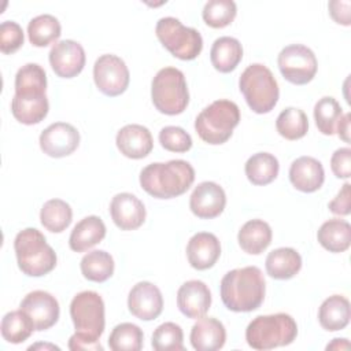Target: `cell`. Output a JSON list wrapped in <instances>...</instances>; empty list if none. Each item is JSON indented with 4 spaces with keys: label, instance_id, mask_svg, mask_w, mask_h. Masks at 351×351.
Here are the masks:
<instances>
[{
    "label": "cell",
    "instance_id": "obj_13",
    "mask_svg": "<svg viewBox=\"0 0 351 351\" xmlns=\"http://www.w3.org/2000/svg\"><path fill=\"white\" fill-rule=\"evenodd\" d=\"M40 148L51 158H63L73 154L80 144L78 130L67 122H55L40 134Z\"/></svg>",
    "mask_w": 351,
    "mask_h": 351
},
{
    "label": "cell",
    "instance_id": "obj_11",
    "mask_svg": "<svg viewBox=\"0 0 351 351\" xmlns=\"http://www.w3.org/2000/svg\"><path fill=\"white\" fill-rule=\"evenodd\" d=\"M93 80L103 95L114 97L126 90L130 74L123 59L112 53H106L99 56L95 62Z\"/></svg>",
    "mask_w": 351,
    "mask_h": 351
},
{
    "label": "cell",
    "instance_id": "obj_40",
    "mask_svg": "<svg viewBox=\"0 0 351 351\" xmlns=\"http://www.w3.org/2000/svg\"><path fill=\"white\" fill-rule=\"evenodd\" d=\"M151 344L155 351H182L184 333L181 326L174 322L159 325L152 333Z\"/></svg>",
    "mask_w": 351,
    "mask_h": 351
},
{
    "label": "cell",
    "instance_id": "obj_15",
    "mask_svg": "<svg viewBox=\"0 0 351 351\" xmlns=\"http://www.w3.org/2000/svg\"><path fill=\"white\" fill-rule=\"evenodd\" d=\"M49 64L58 77L73 78L85 66V51L74 40L58 41L49 51Z\"/></svg>",
    "mask_w": 351,
    "mask_h": 351
},
{
    "label": "cell",
    "instance_id": "obj_30",
    "mask_svg": "<svg viewBox=\"0 0 351 351\" xmlns=\"http://www.w3.org/2000/svg\"><path fill=\"white\" fill-rule=\"evenodd\" d=\"M280 165L274 155L269 152H258L248 158L244 166L248 181L254 185H267L278 176Z\"/></svg>",
    "mask_w": 351,
    "mask_h": 351
},
{
    "label": "cell",
    "instance_id": "obj_14",
    "mask_svg": "<svg viewBox=\"0 0 351 351\" xmlns=\"http://www.w3.org/2000/svg\"><path fill=\"white\" fill-rule=\"evenodd\" d=\"M129 311L141 321L158 318L163 310V296L160 289L149 281H140L129 292Z\"/></svg>",
    "mask_w": 351,
    "mask_h": 351
},
{
    "label": "cell",
    "instance_id": "obj_24",
    "mask_svg": "<svg viewBox=\"0 0 351 351\" xmlns=\"http://www.w3.org/2000/svg\"><path fill=\"white\" fill-rule=\"evenodd\" d=\"M106 237V225L101 218L96 215H89L82 218L73 228L69 245L75 252H84L99 244Z\"/></svg>",
    "mask_w": 351,
    "mask_h": 351
},
{
    "label": "cell",
    "instance_id": "obj_19",
    "mask_svg": "<svg viewBox=\"0 0 351 351\" xmlns=\"http://www.w3.org/2000/svg\"><path fill=\"white\" fill-rule=\"evenodd\" d=\"M115 143L121 154L130 159H143L154 148L151 132L145 126L137 123H130L121 128L117 133Z\"/></svg>",
    "mask_w": 351,
    "mask_h": 351
},
{
    "label": "cell",
    "instance_id": "obj_25",
    "mask_svg": "<svg viewBox=\"0 0 351 351\" xmlns=\"http://www.w3.org/2000/svg\"><path fill=\"white\" fill-rule=\"evenodd\" d=\"M351 317L350 302L343 295H332L326 298L318 310L319 325L329 332L344 329Z\"/></svg>",
    "mask_w": 351,
    "mask_h": 351
},
{
    "label": "cell",
    "instance_id": "obj_46",
    "mask_svg": "<svg viewBox=\"0 0 351 351\" xmlns=\"http://www.w3.org/2000/svg\"><path fill=\"white\" fill-rule=\"evenodd\" d=\"M69 348L73 351H80V350H92V351H103V347L99 341L92 340L89 337L81 336L78 333H74L70 339H69Z\"/></svg>",
    "mask_w": 351,
    "mask_h": 351
},
{
    "label": "cell",
    "instance_id": "obj_3",
    "mask_svg": "<svg viewBox=\"0 0 351 351\" xmlns=\"http://www.w3.org/2000/svg\"><path fill=\"white\" fill-rule=\"evenodd\" d=\"M14 250L19 270L29 277H41L56 266V254L45 236L36 228L21 230L14 240Z\"/></svg>",
    "mask_w": 351,
    "mask_h": 351
},
{
    "label": "cell",
    "instance_id": "obj_34",
    "mask_svg": "<svg viewBox=\"0 0 351 351\" xmlns=\"http://www.w3.org/2000/svg\"><path fill=\"white\" fill-rule=\"evenodd\" d=\"M73 219V210L69 203H66L62 199H51L44 203L40 211V221L41 225L52 232V233H60L69 225Z\"/></svg>",
    "mask_w": 351,
    "mask_h": 351
},
{
    "label": "cell",
    "instance_id": "obj_10",
    "mask_svg": "<svg viewBox=\"0 0 351 351\" xmlns=\"http://www.w3.org/2000/svg\"><path fill=\"white\" fill-rule=\"evenodd\" d=\"M277 64L282 77L295 85L308 84L318 69L314 52L302 44H291L282 48L278 53Z\"/></svg>",
    "mask_w": 351,
    "mask_h": 351
},
{
    "label": "cell",
    "instance_id": "obj_17",
    "mask_svg": "<svg viewBox=\"0 0 351 351\" xmlns=\"http://www.w3.org/2000/svg\"><path fill=\"white\" fill-rule=\"evenodd\" d=\"M110 214L121 230H134L145 221L144 203L129 192L117 193L110 203Z\"/></svg>",
    "mask_w": 351,
    "mask_h": 351
},
{
    "label": "cell",
    "instance_id": "obj_43",
    "mask_svg": "<svg viewBox=\"0 0 351 351\" xmlns=\"http://www.w3.org/2000/svg\"><path fill=\"white\" fill-rule=\"evenodd\" d=\"M330 169L337 178H350L351 176V148L343 147L333 152L330 158Z\"/></svg>",
    "mask_w": 351,
    "mask_h": 351
},
{
    "label": "cell",
    "instance_id": "obj_33",
    "mask_svg": "<svg viewBox=\"0 0 351 351\" xmlns=\"http://www.w3.org/2000/svg\"><path fill=\"white\" fill-rule=\"evenodd\" d=\"M62 34V27L58 21L51 14H43L34 16L27 25L29 41L34 47H47L56 41Z\"/></svg>",
    "mask_w": 351,
    "mask_h": 351
},
{
    "label": "cell",
    "instance_id": "obj_18",
    "mask_svg": "<svg viewBox=\"0 0 351 351\" xmlns=\"http://www.w3.org/2000/svg\"><path fill=\"white\" fill-rule=\"evenodd\" d=\"M177 306L188 318H202L211 306V292L200 280L184 282L177 292Z\"/></svg>",
    "mask_w": 351,
    "mask_h": 351
},
{
    "label": "cell",
    "instance_id": "obj_8",
    "mask_svg": "<svg viewBox=\"0 0 351 351\" xmlns=\"http://www.w3.org/2000/svg\"><path fill=\"white\" fill-rule=\"evenodd\" d=\"M155 33L162 45L181 60H192L202 52L203 38L200 33L193 27L184 26L174 16L160 18L156 22Z\"/></svg>",
    "mask_w": 351,
    "mask_h": 351
},
{
    "label": "cell",
    "instance_id": "obj_49",
    "mask_svg": "<svg viewBox=\"0 0 351 351\" xmlns=\"http://www.w3.org/2000/svg\"><path fill=\"white\" fill-rule=\"evenodd\" d=\"M37 348H49V350H59L58 346H53V344H43V343H38V344H33L29 347V350H37Z\"/></svg>",
    "mask_w": 351,
    "mask_h": 351
},
{
    "label": "cell",
    "instance_id": "obj_44",
    "mask_svg": "<svg viewBox=\"0 0 351 351\" xmlns=\"http://www.w3.org/2000/svg\"><path fill=\"white\" fill-rule=\"evenodd\" d=\"M350 188H351L350 182H346L341 186V189L339 191V193L336 195V197L329 202L328 207L333 214H336V215H348L351 213Z\"/></svg>",
    "mask_w": 351,
    "mask_h": 351
},
{
    "label": "cell",
    "instance_id": "obj_12",
    "mask_svg": "<svg viewBox=\"0 0 351 351\" xmlns=\"http://www.w3.org/2000/svg\"><path fill=\"white\" fill-rule=\"evenodd\" d=\"M19 308L30 317L36 330L49 329L58 322L60 314L56 298L49 292L40 289L29 292L22 299Z\"/></svg>",
    "mask_w": 351,
    "mask_h": 351
},
{
    "label": "cell",
    "instance_id": "obj_41",
    "mask_svg": "<svg viewBox=\"0 0 351 351\" xmlns=\"http://www.w3.org/2000/svg\"><path fill=\"white\" fill-rule=\"evenodd\" d=\"M159 143L171 152H186L192 148V137L180 126H165L159 132Z\"/></svg>",
    "mask_w": 351,
    "mask_h": 351
},
{
    "label": "cell",
    "instance_id": "obj_38",
    "mask_svg": "<svg viewBox=\"0 0 351 351\" xmlns=\"http://www.w3.org/2000/svg\"><path fill=\"white\" fill-rule=\"evenodd\" d=\"M143 330L137 325L122 322L110 333L108 346L112 351H140L143 348Z\"/></svg>",
    "mask_w": 351,
    "mask_h": 351
},
{
    "label": "cell",
    "instance_id": "obj_32",
    "mask_svg": "<svg viewBox=\"0 0 351 351\" xmlns=\"http://www.w3.org/2000/svg\"><path fill=\"white\" fill-rule=\"evenodd\" d=\"M0 329L3 339L12 344L23 343L36 330L30 317L21 308L7 313L1 319Z\"/></svg>",
    "mask_w": 351,
    "mask_h": 351
},
{
    "label": "cell",
    "instance_id": "obj_6",
    "mask_svg": "<svg viewBox=\"0 0 351 351\" xmlns=\"http://www.w3.org/2000/svg\"><path fill=\"white\" fill-rule=\"evenodd\" d=\"M239 88L248 107L256 114L270 112L278 101V84L265 64H250L240 75Z\"/></svg>",
    "mask_w": 351,
    "mask_h": 351
},
{
    "label": "cell",
    "instance_id": "obj_29",
    "mask_svg": "<svg viewBox=\"0 0 351 351\" xmlns=\"http://www.w3.org/2000/svg\"><path fill=\"white\" fill-rule=\"evenodd\" d=\"M317 239L329 252H344L351 244V226L340 218L328 219L318 229Z\"/></svg>",
    "mask_w": 351,
    "mask_h": 351
},
{
    "label": "cell",
    "instance_id": "obj_21",
    "mask_svg": "<svg viewBox=\"0 0 351 351\" xmlns=\"http://www.w3.org/2000/svg\"><path fill=\"white\" fill-rule=\"evenodd\" d=\"M289 181L300 192H315L325 181L324 166L313 156H300L289 167Z\"/></svg>",
    "mask_w": 351,
    "mask_h": 351
},
{
    "label": "cell",
    "instance_id": "obj_42",
    "mask_svg": "<svg viewBox=\"0 0 351 351\" xmlns=\"http://www.w3.org/2000/svg\"><path fill=\"white\" fill-rule=\"evenodd\" d=\"M23 30L14 21H4L0 25V51L3 53H14L23 45Z\"/></svg>",
    "mask_w": 351,
    "mask_h": 351
},
{
    "label": "cell",
    "instance_id": "obj_28",
    "mask_svg": "<svg viewBox=\"0 0 351 351\" xmlns=\"http://www.w3.org/2000/svg\"><path fill=\"white\" fill-rule=\"evenodd\" d=\"M210 59L215 70L219 73H230L243 59V47L234 37H219L213 43Z\"/></svg>",
    "mask_w": 351,
    "mask_h": 351
},
{
    "label": "cell",
    "instance_id": "obj_39",
    "mask_svg": "<svg viewBox=\"0 0 351 351\" xmlns=\"http://www.w3.org/2000/svg\"><path fill=\"white\" fill-rule=\"evenodd\" d=\"M237 14V7L233 0H210L203 7V21L214 29H221L230 25Z\"/></svg>",
    "mask_w": 351,
    "mask_h": 351
},
{
    "label": "cell",
    "instance_id": "obj_22",
    "mask_svg": "<svg viewBox=\"0 0 351 351\" xmlns=\"http://www.w3.org/2000/svg\"><path fill=\"white\" fill-rule=\"evenodd\" d=\"M191 344L197 351H215L223 347L226 330L221 321L213 317H202L191 329Z\"/></svg>",
    "mask_w": 351,
    "mask_h": 351
},
{
    "label": "cell",
    "instance_id": "obj_4",
    "mask_svg": "<svg viewBox=\"0 0 351 351\" xmlns=\"http://www.w3.org/2000/svg\"><path fill=\"white\" fill-rule=\"evenodd\" d=\"M298 335L296 321L285 313L255 317L245 329V340L254 350H271L291 344Z\"/></svg>",
    "mask_w": 351,
    "mask_h": 351
},
{
    "label": "cell",
    "instance_id": "obj_35",
    "mask_svg": "<svg viewBox=\"0 0 351 351\" xmlns=\"http://www.w3.org/2000/svg\"><path fill=\"white\" fill-rule=\"evenodd\" d=\"M276 129L278 134L287 140H299L304 137L308 130L307 115L300 108L287 107L278 114Z\"/></svg>",
    "mask_w": 351,
    "mask_h": 351
},
{
    "label": "cell",
    "instance_id": "obj_5",
    "mask_svg": "<svg viewBox=\"0 0 351 351\" xmlns=\"http://www.w3.org/2000/svg\"><path fill=\"white\" fill-rule=\"evenodd\" d=\"M240 122V110L234 101L219 99L203 108L195 119L199 137L211 145L226 143Z\"/></svg>",
    "mask_w": 351,
    "mask_h": 351
},
{
    "label": "cell",
    "instance_id": "obj_23",
    "mask_svg": "<svg viewBox=\"0 0 351 351\" xmlns=\"http://www.w3.org/2000/svg\"><path fill=\"white\" fill-rule=\"evenodd\" d=\"M47 74L37 63H26L15 75V95L19 99L34 100L47 97Z\"/></svg>",
    "mask_w": 351,
    "mask_h": 351
},
{
    "label": "cell",
    "instance_id": "obj_45",
    "mask_svg": "<svg viewBox=\"0 0 351 351\" xmlns=\"http://www.w3.org/2000/svg\"><path fill=\"white\" fill-rule=\"evenodd\" d=\"M329 7V14L330 16L337 22L344 26L350 25V1H341V0H332L328 4Z\"/></svg>",
    "mask_w": 351,
    "mask_h": 351
},
{
    "label": "cell",
    "instance_id": "obj_47",
    "mask_svg": "<svg viewBox=\"0 0 351 351\" xmlns=\"http://www.w3.org/2000/svg\"><path fill=\"white\" fill-rule=\"evenodd\" d=\"M350 119H351V114H350V112L343 114V117H341V119L339 121L337 128H336L337 136H339L341 140H344L346 143H350Z\"/></svg>",
    "mask_w": 351,
    "mask_h": 351
},
{
    "label": "cell",
    "instance_id": "obj_26",
    "mask_svg": "<svg viewBox=\"0 0 351 351\" xmlns=\"http://www.w3.org/2000/svg\"><path fill=\"white\" fill-rule=\"evenodd\" d=\"M271 228L263 219H250L239 230L237 240L241 250L251 255L262 254L271 243Z\"/></svg>",
    "mask_w": 351,
    "mask_h": 351
},
{
    "label": "cell",
    "instance_id": "obj_16",
    "mask_svg": "<svg viewBox=\"0 0 351 351\" xmlns=\"http://www.w3.org/2000/svg\"><path fill=\"white\" fill-rule=\"evenodd\" d=\"M226 206V195L222 186L213 181L200 182L189 199L191 211L202 219L218 217Z\"/></svg>",
    "mask_w": 351,
    "mask_h": 351
},
{
    "label": "cell",
    "instance_id": "obj_20",
    "mask_svg": "<svg viewBox=\"0 0 351 351\" xmlns=\"http://www.w3.org/2000/svg\"><path fill=\"white\" fill-rule=\"evenodd\" d=\"M221 255V244L215 234L208 232L195 233L186 245L189 265L196 270H207L215 265Z\"/></svg>",
    "mask_w": 351,
    "mask_h": 351
},
{
    "label": "cell",
    "instance_id": "obj_1",
    "mask_svg": "<svg viewBox=\"0 0 351 351\" xmlns=\"http://www.w3.org/2000/svg\"><path fill=\"white\" fill-rule=\"evenodd\" d=\"M265 277L256 266L233 269L221 280V299L230 311L248 313L256 310L265 299Z\"/></svg>",
    "mask_w": 351,
    "mask_h": 351
},
{
    "label": "cell",
    "instance_id": "obj_31",
    "mask_svg": "<svg viewBox=\"0 0 351 351\" xmlns=\"http://www.w3.org/2000/svg\"><path fill=\"white\" fill-rule=\"evenodd\" d=\"M82 276L93 282H104L114 274V259L103 250H93L85 254L80 263Z\"/></svg>",
    "mask_w": 351,
    "mask_h": 351
},
{
    "label": "cell",
    "instance_id": "obj_48",
    "mask_svg": "<svg viewBox=\"0 0 351 351\" xmlns=\"http://www.w3.org/2000/svg\"><path fill=\"white\" fill-rule=\"evenodd\" d=\"M348 347L347 339H333V341L326 346V350H347Z\"/></svg>",
    "mask_w": 351,
    "mask_h": 351
},
{
    "label": "cell",
    "instance_id": "obj_37",
    "mask_svg": "<svg viewBox=\"0 0 351 351\" xmlns=\"http://www.w3.org/2000/svg\"><path fill=\"white\" fill-rule=\"evenodd\" d=\"M49 103L48 99H36V100H25L16 96L11 100V112L16 121L23 125H34L40 123L48 114Z\"/></svg>",
    "mask_w": 351,
    "mask_h": 351
},
{
    "label": "cell",
    "instance_id": "obj_2",
    "mask_svg": "<svg viewBox=\"0 0 351 351\" xmlns=\"http://www.w3.org/2000/svg\"><path fill=\"white\" fill-rule=\"evenodd\" d=\"M195 181V170L182 159L151 163L140 173V185L156 199H173L185 193Z\"/></svg>",
    "mask_w": 351,
    "mask_h": 351
},
{
    "label": "cell",
    "instance_id": "obj_7",
    "mask_svg": "<svg viewBox=\"0 0 351 351\" xmlns=\"http://www.w3.org/2000/svg\"><path fill=\"white\" fill-rule=\"evenodd\" d=\"M151 99L155 108L166 115L184 112L189 103L185 75L176 67L160 69L151 82Z\"/></svg>",
    "mask_w": 351,
    "mask_h": 351
},
{
    "label": "cell",
    "instance_id": "obj_27",
    "mask_svg": "<svg viewBox=\"0 0 351 351\" xmlns=\"http://www.w3.org/2000/svg\"><path fill=\"white\" fill-rule=\"evenodd\" d=\"M265 266L271 278L289 280L302 269V256L293 248L281 247L269 252Z\"/></svg>",
    "mask_w": 351,
    "mask_h": 351
},
{
    "label": "cell",
    "instance_id": "obj_9",
    "mask_svg": "<svg viewBox=\"0 0 351 351\" xmlns=\"http://www.w3.org/2000/svg\"><path fill=\"white\" fill-rule=\"evenodd\" d=\"M70 317L75 333L99 341L104 332V302L95 291L77 293L70 303Z\"/></svg>",
    "mask_w": 351,
    "mask_h": 351
},
{
    "label": "cell",
    "instance_id": "obj_36",
    "mask_svg": "<svg viewBox=\"0 0 351 351\" xmlns=\"http://www.w3.org/2000/svg\"><path fill=\"white\" fill-rule=\"evenodd\" d=\"M343 117V108L332 96L321 97L314 106V119L322 134L332 136L336 133L339 121Z\"/></svg>",
    "mask_w": 351,
    "mask_h": 351
}]
</instances>
